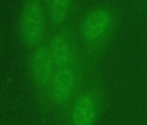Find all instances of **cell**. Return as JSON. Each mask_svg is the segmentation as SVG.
Wrapping results in <instances>:
<instances>
[{
    "label": "cell",
    "mask_w": 147,
    "mask_h": 125,
    "mask_svg": "<svg viewBox=\"0 0 147 125\" xmlns=\"http://www.w3.org/2000/svg\"><path fill=\"white\" fill-rule=\"evenodd\" d=\"M132 1H133V3L135 4V5H137V6H141V5H143L144 4L145 0H132Z\"/></svg>",
    "instance_id": "cell-7"
},
{
    "label": "cell",
    "mask_w": 147,
    "mask_h": 125,
    "mask_svg": "<svg viewBox=\"0 0 147 125\" xmlns=\"http://www.w3.org/2000/svg\"><path fill=\"white\" fill-rule=\"evenodd\" d=\"M107 107V89L100 70H89L73 100L67 106L58 125H99Z\"/></svg>",
    "instance_id": "cell-2"
},
{
    "label": "cell",
    "mask_w": 147,
    "mask_h": 125,
    "mask_svg": "<svg viewBox=\"0 0 147 125\" xmlns=\"http://www.w3.org/2000/svg\"><path fill=\"white\" fill-rule=\"evenodd\" d=\"M55 69L45 42L29 51V77L39 106L42 105L47 96Z\"/></svg>",
    "instance_id": "cell-5"
},
{
    "label": "cell",
    "mask_w": 147,
    "mask_h": 125,
    "mask_svg": "<svg viewBox=\"0 0 147 125\" xmlns=\"http://www.w3.org/2000/svg\"><path fill=\"white\" fill-rule=\"evenodd\" d=\"M44 5L50 32L70 22L82 11L80 0H47Z\"/></svg>",
    "instance_id": "cell-6"
},
{
    "label": "cell",
    "mask_w": 147,
    "mask_h": 125,
    "mask_svg": "<svg viewBox=\"0 0 147 125\" xmlns=\"http://www.w3.org/2000/svg\"><path fill=\"white\" fill-rule=\"evenodd\" d=\"M18 31L29 51L47 40L50 29L46 8L41 0H24L19 15Z\"/></svg>",
    "instance_id": "cell-4"
},
{
    "label": "cell",
    "mask_w": 147,
    "mask_h": 125,
    "mask_svg": "<svg viewBox=\"0 0 147 125\" xmlns=\"http://www.w3.org/2000/svg\"><path fill=\"white\" fill-rule=\"evenodd\" d=\"M122 22V12L108 1H101L82 10L76 24L82 57L91 70H100L111 50Z\"/></svg>",
    "instance_id": "cell-1"
},
{
    "label": "cell",
    "mask_w": 147,
    "mask_h": 125,
    "mask_svg": "<svg viewBox=\"0 0 147 125\" xmlns=\"http://www.w3.org/2000/svg\"><path fill=\"white\" fill-rule=\"evenodd\" d=\"M41 1H42V2L43 4H44V3H45V2L47 1V0H41Z\"/></svg>",
    "instance_id": "cell-8"
},
{
    "label": "cell",
    "mask_w": 147,
    "mask_h": 125,
    "mask_svg": "<svg viewBox=\"0 0 147 125\" xmlns=\"http://www.w3.org/2000/svg\"><path fill=\"white\" fill-rule=\"evenodd\" d=\"M47 96L40 106L44 113L56 122L81 89L89 70L86 62L68 67H55Z\"/></svg>",
    "instance_id": "cell-3"
}]
</instances>
